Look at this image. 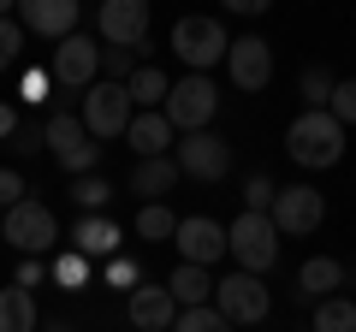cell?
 <instances>
[{"instance_id": "6da1fadb", "label": "cell", "mask_w": 356, "mask_h": 332, "mask_svg": "<svg viewBox=\"0 0 356 332\" xmlns=\"http://www.w3.org/2000/svg\"><path fill=\"white\" fill-rule=\"evenodd\" d=\"M285 154L297 166H339L344 160V125L332 113H297L285 131Z\"/></svg>"}, {"instance_id": "7a4b0ae2", "label": "cell", "mask_w": 356, "mask_h": 332, "mask_svg": "<svg viewBox=\"0 0 356 332\" xmlns=\"http://www.w3.org/2000/svg\"><path fill=\"white\" fill-rule=\"evenodd\" d=\"M226 256L238 261V273H255L261 279L280 261V231H273V219L267 214H238L226 226Z\"/></svg>"}, {"instance_id": "3957f363", "label": "cell", "mask_w": 356, "mask_h": 332, "mask_svg": "<svg viewBox=\"0 0 356 332\" xmlns=\"http://www.w3.org/2000/svg\"><path fill=\"white\" fill-rule=\"evenodd\" d=\"M42 142H48V154L65 166V172H72V179H89V172H95V160H102V142L89 137L83 119L65 113V107H60V113H48V125H42Z\"/></svg>"}, {"instance_id": "277c9868", "label": "cell", "mask_w": 356, "mask_h": 332, "mask_svg": "<svg viewBox=\"0 0 356 332\" xmlns=\"http://www.w3.org/2000/svg\"><path fill=\"white\" fill-rule=\"evenodd\" d=\"M161 113H166V125H172V131H184V137L208 131V125H214V113H220V90H214V77H202V72L178 77Z\"/></svg>"}, {"instance_id": "5b68a950", "label": "cell", "mask_w": 356, "mask_h": 332, "mask_svg": "<svg viewBox=\"0 0 356 332\" xmlns=\"http://www.w3.org/2000/svg\"><path fill=\"white\" fill-rule=\"evenodd\" d=\"M172 48H178V60L191 65V72H202V77H208V65L226 60L232 36H226V24H220V18L191 13V18H178V24H172Z\"/></svg>"}, {"instance_id": "8992f818", "label": "cell", "mask_w": 356, "mask_h": 332, "mask_svg": "<svg viewBox=\"0 0 356 332\" xmlns=\"http://www.w3.org/2000/svg\"><path fill=\"white\" fill-rule=\"evenodd\" d=\"M0 238L13 243V249H24V256H48L54 243H60V219H54V208H42L36 196H24L18 208L0 214Z\"/></svg>"}, {"instance_id": "52a82bcc", "label": "cell", "mask_w": 356, "mask_h": 332, "mask_svg": "<svg viewBox=\"0 0 356 332\" xmlns=\"http://www.w3.org/2000/svg\"><path fill=\"white\" fill-rule=\"evenodd\" d=\"M214 308L232 326H261L267 308H273V291L255 273H226V279H214Z\"/></svg>"}, {"instance_id": "ba28073f", "label": "cell", "mask_w": 356, "mask_h": 332, "mask_svg": "<svg viewBox=\"0 0 356 332\" xmlns=\"http://www.w3.org/2000/svg\"><path fill=\"white\" fill-rule=\"evenodd\" d=\"M83 131L95 142H107V137H125L131 131V90L125 83H95V90H83Z\"/></svg>"}, {"instance_id": "9c48e42d", "label": "cell", "mask_w": 356, "mask_h": 332, "mask_svg": "<svg viewBox=\"0 0 356 332\" xmlns=\"http://www.w3.org/2000/svg\"><path fill=\"white\" fill-rule=\"evenodd\" d=\"M267 219H273L280 238H309V231H321V219H327V196L309 190V184H280Z\"/></svg>"}, {"instance_id": "30bf717a", "label": "cell", "mask_w": 356, "mask_h": 332, "mask_svg": "<svg viewBox=\"0 0 356 332\" xmlns=\"http://www.w3.org/2000/svg\"><path fill=\"white\" fill-rule=\"evenodd\" d=\"M54 83H65V90H95V77H102V42L95 36H65L60 48H54V65H48Z\"/></svg>"}, {"instance_id": "8fae6325", "label": "cell", "mask_w": 356, "mask_h": 332, "mask_svg": "<svg viewBox=\"0 0 356 332\" xmlns=\"http://www.w3.org/2000/svg\"><path fill=\"white\" fill-rule=\"evenodd\" d=\"M178 172H184V179H202V184H220L232 172V142L214 137V131L178 137Z\"/></svg>"}, {"instance_id": "7c38bea8", "label": "cell", "mask_w": 356, "mask_h": 332, "mask_svg": "<svg viewBox=\"0 0 356 332\" xmlns=\"http://www.w3.org/2000/svg\"><path fill=\"white\" fill-rule=\"evenodd\" d=\"M95 24H102V42L107 48H149V0H107L102 13H95Z\"/></svg>"}, {"instance_id": "4fadbf2b", "label": "cell", "mask_w": 356, "mask_h": 332, "mask_svg": "<svg viewBox=\"0 0 356 332\" xmlns=\"http://www.w3.org/2000/svg\"><path fill=\"white\" fill-rule=\"evenodd\" d=\"M226 77L238 83L243 95L267 90V83H273V48H267L261 36H232V48H226Z\"/></svg>"}, {"instance_id": "5bb4252c", "label": "cell", "mask_w": 356, "mask_h": 332, "mask_svg": "<svg viewBox=\"0 0 356 332\" xmlns=\"http://www.w3.org/2000/svg\"><path fill=\"white\" fill-rule=\"evenodd\" d=\"M178 261H191V267H214L220 256H226V226H214V219L191 214V219H178Z\"/></svg>"}, {"instance_id": "9a60e30c", "label": "cell", "mask_w": 356, "mask_h": 332, "mask_svg": "<svg viewBox=\"0 0 356 332\" xmlns=\"http://www.w3.org/2000/svg\"><path fill=\"white\" fill-rule=\"evenodd\" d=\"M77 18H83V6L77 0H24L18 6V30H36V36H77Z\"/></svg>"}, {"instance_id": "2e32d148", "label": "cell", "mask_w": 356, "mask_h": 332, "mask_svg": "<svg viewBox=\"0 0 356 332\" xmlns=\"http://www.w3.org/2000/svg\"><path fill=\"white\" fill-rule=\"evenodd\" d=\"M172 320H178V303L166 285H137L131 291V326L137 332H172Z\"/></svg>"}, {"instance_id": "e0dca14e", "label": "cell", "mask_w": 356, "mask_h": 332, "mask_svg": "<svg viewBox=\"0 0 356 332\" xmlns=\"http://www.w3.org/2000/svg\"><path fill=\"white\" fill-rule=\"evenodd\" d=\"M125 137H131V149H137L143 160H161V154L172 149L178 131L166 125V113H131V131H125Z\"/></svg>"}, {"instance_id": "ac0fdd59", "label": "cell", "mask_w": 356, "mask_h": 332, "mask_svg": "<svg viewBox=\"0 0 356 332\" xmlns=\"http://www.w3.org/2000/svg\"><path fill=\"white\" fill-rule=\"evenodd\" d=\"M119 238H125V231H119L107 214H83V219H77V231H72V249H77L83 261H89V256H113Z\"/></svg>"}, {"instance_id": "d6986e66", "label": "cell", "mask_w": 356, "mask_h": 332, "mask_svg": "<svg viewBox=\"0 0 356 332\" xmlns=\"http://www.w3.org/2000/svg\"><path fill=\"white\" fill-rule=\"evenodd\" d=\"M166 291H172L178 308H208V303H214V279H208V267H191V261H178V267H172V285H166Z\"/></svg>"}, {"instance_id": "ffe728a7", "label": "cell", "mask_w": 356, "mask_h": 332, "mask_svg": "<svg viewBox=\"0 0 356 332\" xmlns=\"http://www.w3.org/2000/svg\"><path fill=\"white\" fill-rule=\"evenodd\" d=\"M339 285H344V261H332V256H309L303 267H297V291L303 297H321V303H327Z\"/></svg>"}, {"instance_id": "44dd1931", "label": "cell", "mask_w": 356, "mask_h": 332, "mask_svg": "<svg viewBox=\"0 0 356 332\" xmlns=\"http://www.w3.org/2000/svg\"><path fill=\"white\" fill-rule=\"evenodd\" d=\"M0 332H36V291L0 285Z\"/></svg>"}, {"instance_id": "7402d4cb", "label": "cell", "mask_w": 356, "mask_h": 332, "mask_svg": "<svg viewBox=\"0 0 356 332\" xmlns=\"http://www.w3.org/2000/svg\"><path fill=\"white\" fill-rule=\"evenodd\" d=\"M125 90H131V107H149V113H161L166 95H172V77H166L161 65H137Z\"/></svg>"}, {"instance_id": "603a6c76", "label": "cell", "mask_w": 356, "mask_h": 332, "mask_svg": "<svg viewBox=\"0 0 356 332\" xmlns=\"http://www.w3.org/2000/svg\"><path fill=\"white\" fill-rule=\"evenodd\" d=\"M172 184H178V160H172V154H161V160H137V172H131V190L149 196V202H161Z\"/></svg>"}, {"instance_id": "cb8c5ba5", "label": "cell", "mask_w": 356, "mask_h": 332, "mask_svg": "<svg viewBox=\"0 0 356 332\" xmlns=\"http://www.w3.org/2000/svg\"><path fill=\"white\" fill-rule=\"evenodd\" d=\"M172 231H178V214H172L166 202H149V208L137 214V238H149V243H166Z\"/></svg>"}, {"instance_id": "d4e9b609", "label": "cell", "mask_w": 356, "mask_h": 332, "mask_svg": "<svg viewBox=\"0 0 356 332\" xmlns=\"http://www.w3.org/2000/svg\"><path fill=\"white\" fill-rule=\"evenodd\" d=\"M315 332H356V303L327 297V303L315 308Z\"/></svg>"}, {"instance_id": "484cf974", "label": "cell", "mask_w": 356, "mask_h": 332, "mask_svg": "<svg viewBox=\"0 0 356 332\" xmlns=\"http://www.w3.org/2000/svg\"><path fill=\"white\" fill-rule=\"evenodd\" d=\"M172 332H232V320L220 315L214 303H208V308H178V320H172Z\"/></svg>"}, {"instance_id": "4316f807", "label": "cell", "mask_w": 356, "mask_h": 332, "mask_svg": "<svg viewBox=\"0 0 356 332\" xmlns=\"http://www.w3.org/2000/svg\"><path fill=\"white\" fill-rule=\"evenodd\" d=\"M332 90H339V77H332V72H321V65H309V72H303V101H309V113H327Z\"/></svg>"}, {"instance_id": "83f0119b", "label": "cell", "mask_w": 356, "mask_h": 332, "mask_svg": "<svg viewBox=\"0 0 356 332\" xmlns=\"http://www.w3.org/2000/svg\"><path fill=\"white\" fill-rule=\"evenodd\" d=\"M72 202L83 208V214H102V208L113 202V184H107V179H95V172H89V179H77V184H72Z\"/></svg>"}, {"instance_id": "f1b7e54d", "label": "cell", "mask_w": 356, "mask_h": 332, "mask_svg": "<svg viewBox=\"0 0 356 332\" xmlns=\"http://www.w3.org/2000/svg\"><path fill=\"white\" fill-rule=\"evenodd\" d=\"M273 196H280L273 179H250L243 184V214H273Z\"/></svg>"}, {"instance_id": "f546056e", "label": "cell", "mask_w": 356, "mask_h": 332, "mask_svg": "<svg viewBox=\"0 0 356 332\" xmlns=\"http://www.w3.org/2000/svg\"><path fill=\"white\" fill-rule=\"evenodd\" d=\"M54 279H60L65 291H83V285H89V261L72 249V256H60V261H54Z\"/></svg>"}, {"instance_id": "4dcf8cb0", "label": "cell", "mask_w": 356, "mask_h": 332, "mask_svg": "<svg viewBox=\"0 0 356 332\" xmlns=\"http://www.w3.org/2000/svg\"><path fill=\"white\" fill-rule=\"evenodd\" d=\"M327 113H332V119H339V125H344V131H350V125H356V77H344L339 90H332V101H327Z\"/></svg>"}, {"instance_id": "1f68e13d", "label": "cell", "mask_w": 356, "mask_h": 332, "mask_svg": "<svg viewBox=\"0 0 356 332\" xmlns=\"http://www.w3.org/2000/svg\"><path fill=\"white\" fill-rule=\"evenodd\" d=\"M18 48H24L18 18H0V72H13V65H18Z\"/></svg>"}, {"instance_id": "d6a6232c", "label": "cell", "mask_w": 356, "mask_h": 332, "mask_svg": "<svg viewBox=\"0 0 356 332\" xmlns=\"http://www.w3.org/2000/svg\"><path fill=\"white\" fill-rule=\"evenodd\" d=\"M107 285H113V291H137V285H143V273H137V261H125V256H113V261H107Z\"/></svg>"}, {"instance_id": "836d02e7", "label": "cell", "mask_w": 356, "mask_h": 332, "mask_svg": "<svg viewBox=\"0 0 356 332\" xmlns=\"http://www.w3.org/2000/svg\"><path fill=\"white\" fill-rule=\"evenodd\" d=\"M102 72L107 83H131V48H102Z\"/></svg>"}, {"instance_id": "e575fe53", "label": "cell", "mask_w": 356, "mask_h": 332, "mask_svg": "<svg viewBox=\"0 0 356 332\" xmlns=\"http://www.w3.org/2000/svg\"><path fill=\"white\" fill-rule=\"evenodd\" d=\"M48 90H54V77H48V72H24V83H18V101L42 107V101H48Z\"/></svg>"}, {"instance_id": "d590c367", "label": "cell", "mask_w": 356, "mask_h": 332, "mask_svg": "<svg viewBox=\"0 0 356 332\" xmlns=\"http://www.w3.org/2000/svg\"><path fill=\"white\" fill-rule=\"evenodd\" d=\"M24 202V179H18L13 166H0V214H6V208H18Z\"/></svg>"}, {"instance_id": "8d00e7d4", "label": "cell", "mask_w": 356, "mask_h": 332, "mask_svg": "<svg viewBox=\"0 0 356 332\" xmlns=\"http://www.w3.org/2000/svg\"><path fill=\"white\" fill-rule=\"evenodd\" d=\"M42 279H48V261H42V256H24V261H18V279H13V285H24V291H30V285H42Z\"/></svg>"}, {"instance_id": "74e56055", "label": "cell", "mask_w": 356, "mask_h": 332, "mask_svg": "<svg viewBox=\"0 0 356 332\" xmlns=\"http://www.w3.org/2000/svg\"><path fill=\"white\" fill-rule=\"evenodd\" d=\"M36 142H42V125H24V119H18V131H13V149H18V154H36Z\"/></svg>"}, {"instance_id": "f35d334b", "label": "cell", "mask_w": 356, "mask_h": 332, "mask_svg": "<svg viewBox=\"0 0 356 332\" xmlns=\"http://www.w3.org/2000/svg\"><path fill=\"white\" fill-rule=\"evenodd\" d=\"M13 131H18V113H13V107H0V137L13 142Z\"/></svg>"}, {"instance_id": "ab89813d", "label": "cell", "mask_w": 356, "mask_h": 332, "mask_svg": "<svg viewBox=\"0 0 356 332\" xmlns=\"http://www.w3.org/2000/svg\"><path fill=\"white\" fill-rule=\"evenodd\" d=\"M0 243H6V238H0Z\"/></svg>"}]
</instances>
